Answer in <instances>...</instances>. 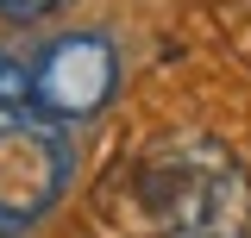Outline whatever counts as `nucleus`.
<instances>
[{
	"instance_id": "obj_1",
	"label": "nucleus",
	"mask_w": 251,
	"mask_h": 238,
	"mask_svg": "<svg viewBox=\"0 0 251 238\" xmlns=\"http://www.w3.org/2000/svg\"><path fill=\"white\" fill-rule=\"evenodd\" d=\"M138 213L157 238H251V176L220 138H163L132 176Z\"/></svg>"
},
{
	"instance_id": "obj_2",
	"label": "nucleus",
	"mask_w": 251,
	"mask_h": 238,
	"mask_svg": "<svg viewBox=\"0 0 251 238\" xmlns=\"http://www.w3.org/2000/svg\"><path fill=\"white\" fill-rule=\"evenodd\" d=\"M75 182V144L57 119L0 107V238L31 232Z\"/></svg>"
},
{
	"instance_id": "obj_3",
	"label": "nucleus",
	"mask_w": 251,
	"mask_h": 238,
	"mask_svg": "<svg viewBox=\"0 0 251 238\" xmlns=\"http://www.w3.org/2000/svg\"><path fill=\"white\" fill-rule=\"evenodd\" d=\"M120 88V57L100 31H63L31 44V113L38 119H88Z\"/></svg>"
},
{
	"instance_id": "obj_4",
	"label": "nucleus",
	"mask_w": 251,
	"mask_h": 238,
	"mask_svg": "<svg viewBox=\"0 0 251 238\" xmlns=\"http://www.w3.org/2000/svg\"><path fill=\"white\" fill-rule=\"evenodd\" d=\"M0 107L31 113V44H0Z\"/></svg>"
},
{
	"instance_id": "obj_5",
	"label": "nucleus",
	"mask_w": 251,
	"mask_h": 238,
	"mask_svg": "<svg viewBox=\"0 0 251 238\" xmlns=\"http://www.w3.org/2000/svg\"><path fill=\"white\" fill-rule=\"evenodd\" d=\"M69 0H0V19L6 25H44V19H57Z\"/></svg>"
}]
</instances>
